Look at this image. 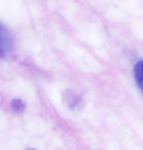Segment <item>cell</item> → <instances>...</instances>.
I'll list each match as a JSON object with an SVG mask.
<instances>
[{
  "label": "cell",
  "instance_id": "cell-3",
  "mask_svg": "<svg viewBox=\"0 0 143 150\" xmlns=\"http://www.w3.org/2000/svg\"><path fill=\"white\" fill-rule=\"evenodd\" d=\"M12 108H13L14 111L20 112V111H23V108H25V103H23L20 100H15L12 101Z\"/></svg>",
  "mask_w": 143,
  "mask_h": 150
},
{
  "label": "cell",
  "instance_id": "cell-1",
  "mask_svg": "<svg viewBox=\"0 0 143 150\" xmlns=\"http://www.w3.org/2000/svg\"><path fill=\"white\" fill-rule=\"evenodd\" d=\"M13 46L11 34L6 29L5 26H3L0 23V58L7 56Z\"/></svg>",
  "mask_w": 143,
  "mask_h": 150
},
{
  "label": "cell",
  "instance_id": "cell-2",
  "mask_svg": "<svg viewBox=\"0 0 143 150\" xmlns=\"http://www.w3.org/2000/svg\"><path fill=\"white\" fill-rule=\"evenodd\" d=\"M133 77L138 88L143 93V59L136 62L133 67Z\"/></svg>",
  "mask_w": 143,
  "mask_h": 150
},
{
  "label": "cell",
  "instance_id": "cell-4",
  "mask_svg": "<svg viewBox=\"0 0 143 150\" xmlns=\"http://www.w3.org/2000/svg\"><path fill=\"white\" fill-rule=\"evenodd\" d=\"M28 150H35V149H28Z\"/></svg>",
  "mask_w": 143,
  "mask_h": 150
}]
</instances>
